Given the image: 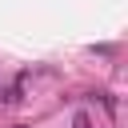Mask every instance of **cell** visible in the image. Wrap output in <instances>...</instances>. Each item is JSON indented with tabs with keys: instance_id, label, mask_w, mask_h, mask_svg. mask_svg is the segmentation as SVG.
<instances>
[{
	"instance_id": "cell-1",
	"label": "cell",
	"mask_w": 128,
	"mask_h": 128,
	"mask_svg": "<svg viewBox=\"0 0 128 128\" xmlns=\"http://www.w3.org/2000/svg\"><path fill=\"white\" fill-rule=\"evenodd\" d=\"M24 84H28V72H20L12 84L0 88V108H20L24 104Z\"/></svg>"
},
{
	"instance_id": "cell-4",
	"label": "cell",
	"mask_w": 128,
	"mask_h": 128,
	"mask_svg": "<svg viewBox=\"0 0 128 128\" xmlns=\"http://www.w3.org/2000/svg\"><path fill=\"white\" fill-rule=\"evenodd\" d=\"M12 128H28V124H12Z\"/></svg>"
},
{
	"instance_id": "cell-3",
	"label": "cell",
	"mask_w": 128,
	"mask_h": 128,
	"mask_svg": "<svg viewBox=\"0 0 128 128\" xmlns=\"http://www.w3.org/2000/svg\"><path fill=\"white\" fill-rule=\"evenodd\" d=\"M72 128H92V112H88V108H80V112L72 116Z\"/></svg>"
},
{
	"instance_id": "cell-2",
	"label": "cell",
	"mask_w": 128,
	"mask_h": 128,
	"mask_svg": "<svg viewBox=\"0 0 128 128\" xmlns=\"http://www.w3.org/2000/svg\"><path fill=\"white\" fill-rule=\"evenodd\" d=\"M88 100H96V104H100L108 116H116V112H120V104H116V96H112V92H92Z\"/></svg>"
}]
</instances>
